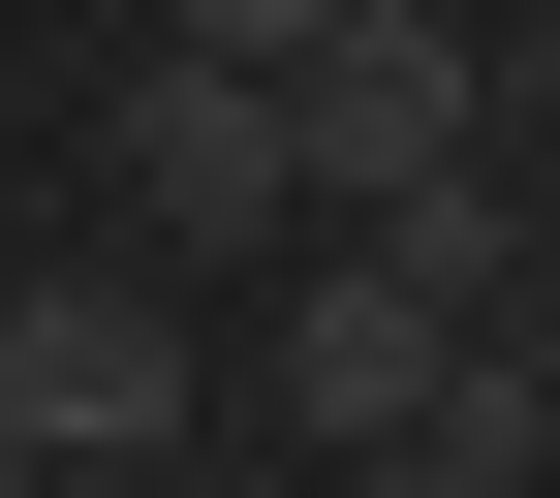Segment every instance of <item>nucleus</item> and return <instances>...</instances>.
<instances>
[{
	"instance_id": "obj_3",
	"label": "nucleus",
	"mask_w": 560,
	"mask_h": 498,
	"mask_svg": "<svg viewBox=\"0 0 560 498\" xmlns=\"http://www.w3.org/2000/svg\"><path fill=\"white\" fill-rule=\"evenodd\" d=\"M312 219V125H280V62H125V250H280Z\"/></svg>"
},
{
	"instance_id": "obj_6",
	"label": "nucleus",
	"mask_w": 560,
	"mask_h": 498,
	"mask_svg": "<svg viewBox=\"0 0 560 498\" xmlns=\"http://www.w3.org/2000/svg\"><path fill=\"white\" fill-rule=\"evenodd\" d=\"M499 343H529V405H560V250H529V312H499Z\"/></svg>"
},
{
	"instance_id": "obj_7",
	"label": "nucleus",
	"mask_w": 560,
	"mask_h": 498,
	"mask_svg": "<svg viewBox=\"0 0 560 498\" xmlns=\"http://www.w3.org/2000/svg\"><path fill=\"white\" fill-rule=\"evenodd\" d=\"M436 32H499V0H436Z\"/></svg>"
},
{
	"instance_id": "obj_4",
	"label": "nucleus",
	"mask_w": 560,
	"mask_h": 498,
	"mask_svg": "<svg viewBox=\"0 0 560 498\" xmlns=\"http://www.w3.org/2000/svg\"><path fill=\"white\" fill-rule=\"evenodd\" d=\"M467 343H499V312H436V280L342 219L312 280H280V437H436V405H467Z\"/></svg>"
},
{
	"instance_id": "obj_1",
	"label": "nucleus",
	"mask_w": 560,
	"mask_h": 498,
	"mask_svg": "<svg viewBox=\"0 0 560 498\" xmlns=\"http://www.w3.org/2000/svg\"><path fill=\"white\" fill-rule=\"evenodd\" d=\"M156 437H187V312H156V250L0 280V498H32V467H156Z\"/></svg>"
},
{
	"instance_id": "obj_2",
	"label": "nucleus",
	"mask_w": 560,
	"mask_h": 498,
	"mask_svg": "<svg viewBox=\"0 0 560 498\" xmlns=\"http://www.w3.org/2000/svg\"><path fill=\"white\" fill-rule=\"evenodd\" d=\"M280 125H312V219H374V187H467V157H529V125H499V32H436V0H342V32L280 62Z\"/></svg>"
},
{
	"instance_id": "obj_5",
	"label": "nucleus",
	"mask_w": 560,
	"mask_h": 498,
	"mask_svg": "<svg viewBox=\"0 0 560 498\" xmlns=\"http://www.w3.org/2000/svg\"><path fill=\"white\" fill-rule=\"evenodd\" d=\"M499 125H529V157H560V0H499Z\"/></svg>"
}]
</instances>
